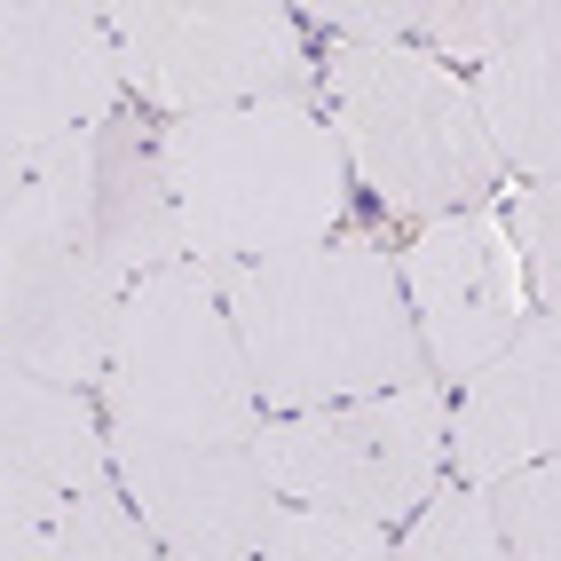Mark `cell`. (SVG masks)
Masks as SVG:
<instances>
[{
    "label": "cell",
    "instance_id": "obj_1",
    "mask_svg": "<svg viewBox=\"0 0 561 561\" xmlns=\"http://www.w3.org/2000/svg\"><path fill=\"white\" fill-rule=\"evenodd\" d=\"M221 309L238 324L261 420L277 411L364 403L396 388H435L420 332H411L396 261L364 238H324L301 253L214 270Z\"/></svg>",
    "mask_w": 561,
    "mask_h": 561
},
{
    "label": "cell",
    "instance_id": "obj_2",
    "mask_svg": "<svg viewBox=\"0 0 561 561\" xmlns=\"http://www.w3.org/2000/svg\"><path fill=\"white\" fill-rule=\"evenodd\" d=\"M159 174L174 198L182 261H206V270L324 245L348 214V159L317 103L159 119Z\"/></svg>",
    "mask_w": 561,
    "mask_h": 561
},
{
    "label": "cell",
    "instance_id": "obj_3",
    "mask_svg": "<svg viewBox=\"0 0 561 561\" xmlns=\"http://www.w3.org/2000/svg\"><path fill=\"white\" fill-rule=\"evenodd\" d=\"M317 88L348 174L396 221L474 214L506 182L491 135L467 103V80L451 64L420 56L411 41H332Z\"/></svg>",
    "mask_w": 561,
    "mask_h": 561
},
{
    "label": "cell",
    "instance_id": "obj_4",
    "mask_svg": "<svg viewBox=\"0 0 561 561\" xmlns=\"http://www.w3.org/2000/svg\"><path fill=\"white\" fill-rule=\"evenodd\" d=\"M95 396L111 427L159 443H245L261 427L238 324L206 261H167L119 293Z\"/></svg>",
    "mask_w": 561,
    "mask_h": 561
},
{
    "label": "cell",
    "instance_id": "obj_5",
    "mask_svg": "<svg viewBox=\"0 0 561 561\" xmlns=\"http://www.w3.org/2000/svg\"><path fill=\"white\" fill-rule=\"evenodd\" d=\"M119 80L159 119H206L245 103H309L317 56L277 0H119L103 9Z\"/></svg>",
    "mask_w": 561,
    "mask_h": 561
},
{
    "label": "cell",
    "instance_id": "obj_6",
    "mask_svg": "<svg viewBox=\"0 0 561 561\" xmlns=\"http://www.w3.org/2000/svg\"><path fill=\"white\" fill-rule=\"evenodd\" d=\"M443 427H451L443 388H396L364 403L277 411L245 435V451L277 499L396 530L443 482Z\"/></svg>",
    "mask_w": 561,
    "mask_h": 561
},
{
    "label": "cell",
    "instance_id": "obj_7",
    "mask_svg": "<svg viewBox=\"0 0 561 561\" xmlns=\"http://www.w3.org/2000/svg\"><path fill=\"white\" fill-rule=\"evenodd\" d=\"M127 277L103 261L48 151H32V182L0 206V356L41 380L88 388L111 348Z\"/></svg>",
    "mask_w": 561,
    "mask_h": 561
},
{
    "label": "cell",
    "instance_id": "obj_8",
    "mask_svg": "<svg viewBox=\"0 0 561 561\" xmlns=\"http://www.w3.org/2000/svg\"><path fill=\"white\" fill-rule=\"evenodd\" d=\"M396 285H403V309H411V332H420V356H427L435 388L474 380L538 317L530 277H522V261H514L491 206L420 221L403 261H396Z\"/></svg>",
    "mask_w": 561,
    "mask_h": 561
},
{
    "label": "cell",
    "instance_id": "obj_9",
    "mask_svg": "<svg viewBox=\"0 0 561 561\" xmlns=\"http://www.w3.org/2000/svg\"><path fill=\"white\" fill-rule=\"evenodd\" d=\"M103 451L119 499L167 561H245L277 522V491L261 482L245 443H159L111 427Z\"/></svg>",
    "mask_w": 561,
    "mask_h": 561
},
{
    "label": "cell",
    "instance_id": "obj_10",
    "mask_svg": "<svg viewBox=\"0 0 561 561\" xmlns=\"http://www.w3.org/2000/svg\"><path fill=\"white\" fill-rule=\"evenodd\" d=\"M119 95L127 80L103 9L0 0V135L16 151H56V142L103 127Z\"/></svg>",
    "mask_w": 561,
    "mask_h": 561
},
{
    "label": "cell",
    "instance_id": "obj_11",
    "mask_svg": "<svg viewBox=\"0 0 561 561\" xmlns=\"http://www.w3.org/2000/svg\"><path fill=\"white\" fill-rule=\"evenodd\" d=\"M56 174L71 206H80L88 238L103 245V261L119 270L127 285L182 261V230H174V198H167V174H159V119L142 111H111L103 127L56 142Z\"/></svg>",
    "mask_w": 561,
    "mask_h": 561
},
{
    "label": "cell",
    "instance_id": "obj_12",
    "mask_svg": "<svg viewBox=\"0 0 561 561\" xmlns=\"http://www.w3.org/2000/svg\"><path fill=\"white\" fill-rule=\"evenodd\" d=\"M553 443H561V332L538 309L474 380H459L451 427H443V459L467 482H499L514 467L553 459Z\"/></svg>",
    "mask_w": 561,
    "mask_h": 561
},
{
    "label": "cell",
    "instance_id": "obj_13",
    "mask_svg": "<svg viewBox=\"0 0 561 561\" xmlns=\"http://www.w3.org/2000/svg\"><path fill=\"white\" fill-rule=\"evenodd\" d=\"M553 56H561L553 48V9H538L467 80V103H474L482 135H491L499 167L522 174V182H553V151H561V64Z\"/></svg>",
    "mask_w": 561,
    "mask_h": 561
},
{
    "label": "cell",
    "instance_id": "obj_14",
    "mask_svg": "<svg viewBox=\"0 0 561 561\" xmlns=\"http://www.w3.org/2000/svg\"><path fill=\"white\" fill-rule=\"evenodd\" d=\"M0 467L41 474L56 491L111 482V451H103V427H95L88 396L0 356Z\"/></svg>",
    "mask_w": 561,
    "mask_h": 561
},
{
    "label": "cell",
    "instance_id": "obj_15",
    "mask_svg": "<svg viewBox=\"0 0 561 561\" xmlns=\"http://www.w3.org/2000/svg\"><path fill=\"white\" fill-rule=\"evenodd\" d=\"M388 561H514L491 530L474 482H435V491L403 514V538H388Z\"/></svg>",
    "mask_w": 561,
    "mask_h": 561
},
{
    "label": "cell",
    "instance_id": "obj_16",
    "mask_svg": "<svg viewBox=\"0 0 561 561\" xmlns=\"http://www.w3.org/2000/svg\"><path fill=\"white\" fill-rule=\"evenodd\" d=\"M546 0H403V32H420V56L451 64V56H499Z\"/></svg>",
    "mask_w": 561,
    "mask_h": 561
},
{
    "label": "cell",
    "instance_id": "obj_17",
    "mask_svg": "<svg viewBox=\"0 0 561 561\" xmlns=\"http://www.w3.org/2000/svg\"><path fill=\"white\" fill-rule=\"evenodd\" d=\"M482 506H491V530L514 561H561V474H553V459L482 482Z\"/></svg>",
    "mask_w": 561,
    "mask_h": 561
},
{
    "label": "cell",
    "instance_id": "obj_18",
    "mask_svg": "<svg viewBox=\"0 0 561 561\" xmlns=\"http://www.w3.org/2000/svg\"><path fill=\"white\" fill-rule=\"evenodd\" d=\"M56 561H167V553L151 546V530H142L135 506L119 499V482H95V491H71L64 499Z\"/></svg>",
    "mask_w": 561,
    "mask_h": 561
},
{
    "label": "cell",
    "instance_id": "obj_19",
    "mask_svg": "<svg viewBox=\"0 0 561 561\" xmlns=\"http://www.w3.org/2000/svg\"><path fill=\"white\" fill-rule=\"evenodd\" d=\"M245 561H388V530L348 514H317V506H277L270 538Z\"/></svg>",
    "mask_w": 561,
    "mask_h": 561
},
{
    "label": "cell",
    "instance_id": "obj_20",
    "mask_svg": "<svg viewBox=\"0 0 561 561\" xmlns=\"http://www.w3.org/2000/svg\"><path fill=\"white\" fill-rule=\"evenodd\" d=\"M499 230H506V245H514V261H522V277H530V309H546V317H553V301H561L553 182H522V191L506 198V214H499Z\"/></svg>",
    "mask_w": 561,
    "mask_h": 561
},
{
    "label": "cell",
    "instance_id": "obj_21",
    "mask_svg": "<svg viewBox=\"0 0 561 561\" xmlns=\"http://www.w3.org/2000/svg\"><path fill=\"white\" fill-rule=\"evenodd\" d=\"M56 522H64L56 482L0 467V561H56Z\"/></svg>",
    "mask_w": 561,
    "mask_h": 561
},
{
    "label": "cell",
    "instance_id": "obj_22",
    "mask_svg": "<svg viewBox=\"0 0 561 561\" xmlns=\"http://www.w3.org/2000/svg\"><path fill=\"white\" fill-rule=\"evenodd\" d=\"M24 182H32V151H16V142L0 135V206H9V198L24 191Z\"/></svg>",
    "mask_w": 561,
    "mask_h": 561
}]
</instances>
